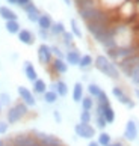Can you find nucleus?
<instances>
[{
    "label": "nucleus",
    "instance_id": "1",
    "mask_svg": "<svg viewBox=\"0 0 139 146\" xmlns=\"http://www.w3.org/2000/svg\"><path fill=\"white\" fill-rule=\"evenodd\" d=\"M94 66L97 68V71H100L101 74H104L106 77H109L112 80H120V68H118V65L114 63V62H110L108 56H103V54H100L94 59Z\"/></svg>",
    "mask_w": 139,
    "mask_h": 146
},
{
    "label": "nucleus",
    "instance_id": "2",
    "mask_svg": "<svg viewBox=\"0 0 139 146\" xmlns=\"http://www.w3.org/2000/svg\"><path fill=\"white\" fill-rule=\"evenodd\" d=\"M27 113H29V107L26 106L23 101H18V102H15L12 107L8 109V111H6V122L9 123V125H14V123L20 122L24 116H27Z\"/></svg>",
    "mask_w": 139,
    "mask_h": 146
},
{
    "label": "nucleus",
    "instance_id": "3",
    "mask_svg": "<svg viewBox=\"0 0 139 146\" xmlns=\"http://www.w3.org/2000/svg\"><path fill=\"white\" fill-rule=\"evenodd\" d=\"M32 134L35 136L36 142H38L41 146H63V142L55 136V134H47V133H42V131H32Z\"/></svg>",
    "mask_w": 139,
    "mask_h": 146
},
{
    "label": "nucleus",
    "instance_id": "4",
    "mask_svg": "<svg viewBox=\"0 0 139 146\" xmlns=\"http://www.w3.org/2000/svg\"><path fill=\"white\" fill-rule=\"evenodd\" d=\"M11 143H12L14 146H33L36 145L38 142H36L35 136L32 133H20V134H15L14 137H9Z\"/></svg>",
    "mask_w": 139,
    "mask_h": 146
},
{
    "label": "nucleus",
    "instance_id": "5",
    "mask_svg": "<svg viewBox=\"0 0 139 146\" xmlns=\"http://www.w3.org/2000/svg\"><path fill=\"white\" fill-rule=\"evenodd\" d=\"M138 65H139V54L135 53V54L129 56L127 59H124V60H121L118 63V68H120V72H122L126 77H130L133 68L138 66Z\"/></svg>",
    "mask_w": 139,
    "mask_h": 146
},
{
    "label": "nucleus",
    "instance_id": "6",
    "mask_svg": "<svg viewBox=\"0 0 139 146\" xmlns=\"http://www.w3.org/2000/svg\"><path fill=\"white\" fill-rule=\"evenodd\" d=\"M74 133L76 136L80 139H86V140H92L95 137V127H92L91 123H82L79 122L74 125Z\"/></svg>",
    "mask_w": 139,
    "mask_h": 146
},
{
    "label": "nucleus",
    "instance_id": "7",
    "mask_svg": "<svg viewBox=\"0 0 139 146\" xmlns=\"http://www.w3.org/2000/svg\"><path fill=\"white\" fill-rule=\"evenodd\" d=\"M112 95L118 100L120 104L129 107V109H133V107H135V101H133L130 96L124 92V89L120 88V86H114V88H112Z\"/></svg>",
    "mask_w": 139,
    "mask_h": 146
},
{
    "label": "nucleus",
    "instance_id": "8",
    "mask_svg": "<svg viewBox=\"0 0 139 146\" xmlns=\"http://www.w3.org/2000/svg\"><path fill=\"white\" fill-rule=\"evenodd\" d=\"M36 56H38V60L41 65H44V66H47V65H51L53 62V54H51V47L47 45V44H41L38 47V51H36Z\"/></svg>",
    "mask_w": 139,
    "mask_h": 146
},
{
    "label": "nucleus",
    "instance_id": "9",
    "mask_svg": "<svg viewBox=\"0 0 139 146\" xmlns=\"http://www.w3.org/2000/svg\"><path fill=\"white\" fill-rule=\"evenodd\" d=\"M17 92H18L20 100L23 101L27 107H35V106H36L35 94H33V92H32L30 89H27L26 86H18V88H17Z\"/></svg>",
    "mask_w": 139,
    "mask_h": 146
},
{
    "label": "nucleus",
    "instance_id": "10",
    "mask_svg": "<svg viewBox=\"0 0 139 146\" xmlns=\"http://www.w3.org/2000/svg\"><path fill=\"white\" fill-rule=\"evenodd\" d=\"M139 136V129H138V125L133 119H129L126 123V128H124V139L127 142H135Z\"/></svg>",
    "mask_w": 139,
    "mask_h": 146
},
{
    "label": "nucleus",
    "instance_id": "11",
    "mask_svg": "<svg viewBox=\"0 0 139 146\" xmlns=\"http://www.w3.org/2000/svg\"><path fill=\"white\" fill-rule=\"evenodd\" d=\"M23 11L26 12V15H27V20L30 21V23H38V20L41 17V12L39 9L36 8L35 3H29L27 6H24Z\"/></svg>",
    "mask_w": 139,
    "mask_h": 146
},
{
    "label": "nucleus",
    "instance_id": "12",
    "mask_svg": "<svg viewBox=\"0 0 139 146\" xmlns=\"http://www.w3.org/2000/svg\"><path fill=\"white\" fill-rule=\"evenodd\" d=\"M80 59H82V54H80V51L77 50V48L68 50L65 53V62L68 63V66H70V65H71V66H79Z\"/></svg>",
    "mask_w": 139,
    "mask_h": 146
},
{
    "label": "nucleus",
    "instance_id": "13",
    "mask_svg": "<svg viewBox=\"0 0 139 146\" xmlns=\"http://www.w3.org/2000/svg\"><path fill=\"white\" fill-rule=\"evenodd\" d=\"M23 71H24V75H26V78L29 80V82H36L39 77H38V72H36V69H35V66L32 65V62H29V60H26L24 62V65H23Z\"/></svg>",
    "mask_w": 139,
    "mask_h": 146
},
{
    "label": "nucleus",
    "instance_id": "14",
    "mask_svg": "<svg viewBox=\"0 0 139 146\" xmlns=\"http://www.w3.org/2000/svg\"><path fill=\"white\" fill-rule=\"evenodd\" d=\"M18 41L24 45H33L35 44V35L27 29H21L18 33Z\"/></svg>",
    "mask_w": 139,
    "mask_h": 146
},
{
    "label": "nucleus",
    "instance_id": "15",
    "mask_svg": "<svg viewBox=\"0 0 139 146\" xmlns=\"http://www.w3.org/2000/svg\"><path fill=\"white\" fill-rule=\"evenodd\" d=\"M50 90H55L59 96H62V98L68 95V86H67V83L63 82V80H57V82L51 83Z\"/></svg>",
    "mask_w": 139,
    "mask_h": 146
},
{
    "label": "nucleus",
    "instance_id": "16",
    "mask_svg": "<svg viewBox=\"0 0 139 146\" xmlns=\"http://www.w3.org/2000/svg\"><path fill=\"white\" fill-rule=\"evenodd\" d=\"M51 68L56 74H67L68 71V63L65 62V59H53Z\"/></svg>",
    "mask_w": 139,
    "mask_h": 146
},
{
    "label": "nucleus",
    "instance_id": "17",
    "mask_svg": "<svg viewBox=\"0 0 139 146\" xmlns=\"http://www.w3.org/2000/svg\"><path fill=\"white\" fill-rule=\"evenodd\" d=\"M83 96H85V89H83V84L77 82V83H74L73 86V101L74 102H80L83 100Z\"/></svg>",
    "mask_w": 139,
    "mask_h": 146
},
{
    "label": "nucleus",
    "instance_id": "18",
    "mask_svg": "<svg viewBox=\"0 0 139 146\" xmlns=\"http://www.w3.org/2000/svg\"><path fill=\"white\" fill-rule=\"evenodd\" d=\"M0 17L5 21H15L18 20V15L8 6H0Z\"/></svg>",
    "mask_w": 139,
    "mask_h": 146
},
{
    "label": "nucleus",
    "instance_id": "19",
    "mask_svg": "<svg viewBox=\"0 0 139 146\" xmlns=\"http://www.w3.org/2000/svg\"><path fill=\"white\" fill-rule=\"evenodd\" d=\"M51 26H53V21H51V17L49 14H41V17L38 20V27L41 30H49L51 29Z\"/></svg>",
    "mask_w": 139,
    "mask_h": 146
},
{
    "label": "nucleus",
    "instance_id": "20",
    "mask_svg": "<svg viewBox=\"0 0 139 146\" xmlns=\"http://www.w3.org/2000/svg\"><path fill=\"white\" fill-rule=\"evenodd\" d=\"M32 88H33L32 92H33L35 95H44L45 92L49 90V89H47V83L42 78H38L36 82H33V86H32Z\"/></svg>",
    "mask_w": 139,
    "mask_h": 146
},
{
    "label": "nucleus",
    "instance_id": "21",
    "mask_svg": "<svg viewBox=\"0 0 139 146\" xmlns=\"http://www.w3.org/2000/svg\"><path fill=\"white\" fill-rule=\"evenodd\" d=\"M101 109H103V117L106 119V122L114 123L115 122V110H114V107L109 104V106H101Z\"/></svg>",
    "mask_w": 139,
    "mask_h": 146
},
{
    "label": "nucleus",
    "instance_id": "22",
    "mask_svg": "<svg viewBox=\"0 0 139 146\" xmlns=\"http://www.w3.org/2000/svg\"><path fill=\"white\" fill-rule=\"evenodd\" d=\"M91 66H94V59L91 54H83L82 59H80V63H79V68L82 71H88Z\"/></svg>",
    "mask_w": 139,
    "mask_h": 146
},
{
    "label": "nucleus",
    "instance_id": "23",
    "mask_svg": "<svg viewBox=\"0 0 139 146\" xmlns=\"http://www.w3.org/2000/svg\"><path fill=\"white\" fill-rule=\"evenodd\" d=\"M65 24L62 23V21H57V23H53L51 29H50V35L51 36H62L65 33Z\"/></svg>",
    "mask_w": 139,
    "mask_h": 146
},
{
    "label": "nucleus",
    "instance_id": "24",
    "mask_svg": "<svg viewBox=\"0 0 139 146\" xmlns=\"http://www.w3.org/2000/svg\"><path fill=\"white\" fill-rule=\"evenodd\" d=\"M62 44L65 45L67 51L74 48V35L71 33V32H65V33L62 35Z\"/></svg>",
    "mask_w": 139,
    "mask_h": 146
},
{
    "label": "nucleus",
    "instance_id": "25",
    "mask_svg": "<svg viewBox=\"0 0 139 146\" xmlns=\"http://www.w3.org/2000/svg\"><path fill=\"white\" fill-rule=\"evenodd\" d=\"M5 27H6V32H8V33H11V35H18L20 30H21L18 20H15V21H6Z\"/></svg>",
    "mask_w": 139,
    "mask_h": 146
},
{
    "label": "nucleus",
    "instance_id": "26",
    "mask_svg": "<svg viewBox=\"0 0 139 146\" xmlns=\"http://www.w3.org/2000/svg\"><path fill=\"white\" fill-rule=\"evenodd\" d=\"M80 104H82V110L91 111V110L94 109V106H95V100L92 98V96H89V95H85L83 100L80 101Z\"/></svg>",
    "mask_w": 139,
    "mask_h": 146
},
{
    "label": "nucleus",
    "instance_id": "27",
    "mask_svg": "<svg viewBox=\"0 0 139 146\" xmlns=\"http://www.w3.org/2000/svg\"><path fill=\"white\" fill-rule=\"evenodd\" d=\"M42 98H44V101L47 102V104H55V102H57V100H59V95H57L55 90L49 89L44 95H42Z\"/></svg>",
    "mask_w": 139,
    "mask_h": 146
},
{
    "label": "nucleus",
    "instance_id": "28",
    "mask_svg": "<svg viewBox=\"0 0 139 146\" xmlns=\"http://www.w3.org/2000/svg\"><path fill=\"white\" fill-rule=\"evenodd\" d=\"M97 142L100 143V146H108V145L112 143V137H110V134H109V133L101 131L98 136H97Z\"/></svg>",
    "mask_w": 139,
    "mask_h": 146
},
{
    "label": "nucleus",
    "instance_id": "29",
    "mask_svg": "<svg viewBox=\"0 0 139 146\" xmlns=\"http://www.w3.org/2000/svg\"><path fill=\"white\" fill-rule=\"evenodd\" d=\"M86 89H88V95L92 96V98H97L101 92H103V89H101L97 83H89Z\"/></svg>",
    "mask_w": 139,
    "mask_h": 146
},
{
    "label": "nucleus",
    "instance_id": "30",
    "mask_svg": "<svg viewBox=\"0 0 139 146\" xmlns=\"http://www.w3.org/2000/svg\"><path fill=\"white\" fill-rule=\"evenodd\" d=\"M94 121H95V127H97L100 131H104V128L109 125V123L106 122V119L103 117V115H95L94 116Z\"/></svg>",
    "mask_w": 139,
    "mask_h": 146
},
{
    "label": "nucleus",
    "instance_id": "31",
    "mask_svg": "<svg viewBox=\"0 0 139 146\" xmlns=\"http://www.w3.org/2000/svg\"><path fill=\"white\" fill-rule=\"evenodd\" d=\"M0 104H2V107H11V104H12V98H11V95L8 94V92H2L0 94Z\"/></svg>",
    "mask_w": 139,
    "mask_h": 146
},
{
    "label": "nucleus",
    "instance_id": "32",
    "mask_svg": "<svg viewBox=\"0 0 139 146\" xmlns=\"http://www.w3.org/2000/svg\"><path fill=\"white\" fill-rule=\"evenodd\" d=\"M71 33L74 35V36H77V38H82L83 36V33H82V30H80V27H79V24H77V21L74 20V18H71Z\"/></svg>",
    "mask_w": 139,
    "mask_h": 146
},
{
    "label": "nucleus",
    "instance_id": "33",
    "mask_svg": "<svg viewBox=\"0 0 139 146\" xmlns=\"http://www.w3.org/2000/svg\"><path fill=\"white\" fill-rule=\"evenodd\" d=\"M51 54L55 59H65V53H63V50L57 45H51Z\"/></svg>",
    "mask_w": 139,
    "mask_h": 146
},
{
    "label": "nucleus",
    "instance_id": "34",
    "mask_svg": "<svg viewBox=\"0 0 139 146\" xmlns=\"http://www.w3.org/2000/svg\"><path fill=\"white\" fill-rule=\"evenodd\" d=\"M97 104H100V106H109L110 104V101H109V96H108V94H106V92L103 90L101 92V94L97 96Z\"/></svg>",
    "mask_w": 139,
    "mask_h": 146
},
{
    "label": "nucleus",
    "instance_id": "35",
    "mask_svg": "<svg viewBox=\"0 0 139 146\" xmlns=\"http://www.w3.org/2000/svg\"><path fill=\"white\" fill-rule=\"evenodd\" d=\"M91 121H92V113L82 110V113H80V122L82 123H91Z\"/></svg>",
    "mask_w": 139,
    "mask_h": 146
},
{
    "label": "nucleus",
    "instance_id": "36",
    "mask_svg": "<svg viewBox=\"0 0 139 146\" xmlns=\"http://www.w3.org/2000/svg\"><path fill=\"white\" fill-rule=\"evenodd\" d=\"M103 2L104 6H109V8H114V6H118V5H121L124 0H101Z\"/></svg>",
    "mask_w": 139,
    "mask_h": 146
},
{
    "label": "nucleus",
    "instance_id": "37",
    "mask_svg": "<svg viewBox=\"0 0 139 146\" xmlns=\"http://www.w3.org/2000/svg\"><path fill=\"white\" fill-rule=\"evenodd\" d=\"M9 129V123L6 121H0V136H3V134H6Z\"/></svg>",
    "mask_w": 139,
    "mask_h": 146
},
{
    "label": "nucleus",
    "instance_id": "38",
    "mask_svg": "<svg viewBox=\"0 0 139 146\" xmlns=\"http://www.w3.org/2000/svg\"><path fill=\"white\" fill-rule=\"evenodd\" d=\"M38 36L41 38L42 41H47L51 35H50V32H49V30H41V29H39V30H38Z\"/></svg>",
    "mask_w": 139,
    "mask_h": 146
},
{
    "label": "nucleus",
    "instance_id": "39",
    "mask_svg": "<svg viewBox=\"0 0 139 146\" xmlns=\"http://www.w3.org/2000/svg\"><path fill=\"white\" fill-rule=\"evenodd\" d=\"M53 117H55L56 123H61V122H62V116H61L59 110H53Z\"/></svg>",
    "mask_w": 139,
    "mask_h": 146
},
{
    "label": "nucleus",
    "instance_id": "40",
    "mask_svg": "<svg viewBox=\"0 0 139 146\" xmlns=\"http://www.w3.org/2000/svg\"><path fill=\"white\" fill-rule=\"evenodd\" d=\"M29 3H32V0H17V5L20 8H24V6H27Z\"/></svg>",
    "mask_w": 139,
    "mask_h": 146
},
{
    "label": "nucleus",
    "instance_id": "41",
    "mask_svg": "<svg viewBox=\"0 0 139 146\" xmlns=\"http://www.w3.org/2000/svg\"><path fill=\"white\" fill-rule=\"evenodd\" d=\"M108 146H126V145L118 140V142H112V143H110V145H108Z\"/></svg>",
    "mask_w": 139,
    "mask_h": 146
},
{
    "label": "nucleus",
    "instance_id": "42",
    "mask_svg": "<svg viewBox=\"0 0 139 146\" xmlns=\"http://www.w3.org/2000/svg\"><path fill=\"white\" fill-rule=\"evenodd\" d=\"M88 146H100V143L97 142V140H89V143Z\"/></svg>",
    "mask_w": 139,
    "mask_h": 146
},
{
    "label": "nucleus",
    "instance_id": "43",
    "mask_svg": "<svg viewBox=\"0 0 139 146\" xmlns=\"http://www.w3.org/2000/svg\"><path fill=\"white\" fill-rule=\"evenodd\" d=\"M63 3H65L67 6H71V5H73V0H63Z\"/></svg>",
    "mask_w": 139,
    "mask_h": 146
},
{
    "label": "nucleus",
    "instance_id": "44",
    "mask_svg": "<svg viewBox=\"0 0 139 146\" xmlns=\"http://www.w3.org/2000/svg\"><path fill=\"white\" fill-rule=\"evenodd\" d=\"M8 3H11V5H17V0H6Z\"/></svg>",
    "mask_w": 139,
    "mask_h": 146
},
{
    "label": "nucleus",
    "instance_id": "45",
    "mask_svg": "<svg viewBox=\"0 0 139 146\" xmlns=\"http://www.w3.org/2000/svg\"><path fill=\"white\" fill-rule=\"evenodd\" d=\"M135 94H136V96H138V100H139V89H136V90H135Z\"/></svg>",
    "mask_w": 139,
    "mask_h": 146
},
{
    "label": "nucleus",
    "instance_id": "46",
    "mask_svg": "<svg viewBox=\"0 0 139 146\" xmlns=\"http://www.w3.org/2000/svg\"><path fill=\"white\" fill-rule=\"evenodd\" d=\"M0 146H5V140H0Z\"/></svg>",
    "mask_w": 139,
    "mask_h": 146
},
{
    "label": "nucleus",
    "instance_id": "47",
    "mask_svg": "<svg viewBox=\"0 0 139 146\" xmlns=\"http://www.w3.org/2000/svg\"><path fill=\"white\" fill-rule=\"evenodd\" d=\"M2 109H3V107H2V104H0V113H2Z\"/></svg>",
    "mask_w": 139,
    "mask_h": 146
},
{
    "label": "nucleus",
    "instance_id": "48",
    "mask_svg": "<svg viewBox=\"0 0 139 146\" xmlns=\"http://www.w3.org/2000/svg\"><path fill=\"white\" fill-rule=\"evenodd\" d=\"M63 146H65V145H63Z\"/></svg>",
    "mask_w": 139,
    "mask_h": 146
}]
</instances>
